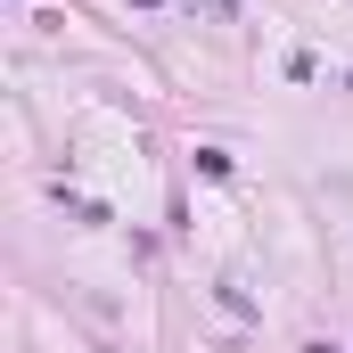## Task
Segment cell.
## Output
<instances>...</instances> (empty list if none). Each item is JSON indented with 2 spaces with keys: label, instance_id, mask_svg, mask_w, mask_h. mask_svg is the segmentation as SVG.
I'll return each instance as SVG.
<instances>
[{
  "label": "cell",
  "instance_id": "6da1fadb",
  "mask_svg": "<svg viewBox=\"0 0 353 353\" xmlns=\"http://www.w3.org/2000/svg\"><path fill=\"white\" fill-rule=\"evenodd\" d=\"M312 353H329V345H312Z\"/></svg>",
  "mask_w": 353,
  "mask_h": 353
}]
</instances>
